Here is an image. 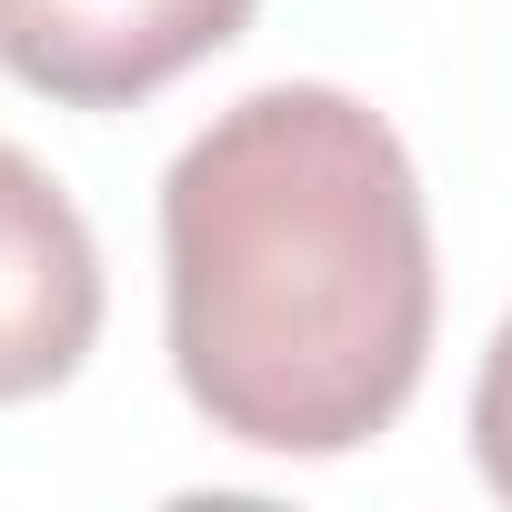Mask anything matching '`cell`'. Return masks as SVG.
<instances>
[{"label":"cell","instance_id":"obj_4","mask_svg":"<svg viewBox=\"0 0 512 512\" xmlns=\"http://www.w3.org/2000/svg\"><path fill=\"white\" fill-rule=\"evenodd\" d=\"M472 452H482V482L512 502V322L492 332L482 382H472Z\"/></svg>","mask_w":512,"mask_h":512},{"label":"cell","instance_id":"obj_1","mask_svg":"<svg viewBox=\"0 0 512 512\" xmlns=\"http://www.w3.org/2000/svg\"><path fill=\"white\" fill-rule=\"evenodd\" d=\"M171 372L251 452H362L432 352V221L382 111L322 81L231 101L161 181Z\"/></svg>","mask_w":512,"mask_h":512},{"label":"cell","instance_id":"obj_2","mask_svg":"<svg viewBox=\"0 0 512 512\" xmlns=\"http://www.w3.org/2000/svg\"><path fill=\"white\" fill-rule=\"evenodd\" d=\"M251 11L262 0H0V71L71 111H131L241 41Z\"/></svg>","mask_w":512,"mask_h":512},{"label":"cell","instance_id":"obj_3","mask_svg":"<svg viewBox=\"0 0 512 512\" xmlns=\"http://www.w3.org/2000/svg\"><path fill=\"white\" fill-rule=\"evenodd\" d=\"M101 342V251L71 191L0 141V402L61 392Z\"/></svg>","mask_w":512,"mask_h":512}]
</instances>
